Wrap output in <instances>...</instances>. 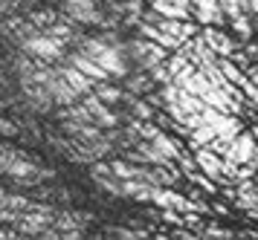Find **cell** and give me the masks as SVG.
<instances>
[{
  "mask_svg": "<svg viewBox=\"0 0 258 240\" xmlns=\"http://www.w3.org/2000/svg\"><path fill=\"white\" fill-rule=\"evenodd\" d=\"M84 52H87V55H93L96 61L110 72V75H116V78L128 75V61H125V55H122V49H119V46L107 44V41H99V38H90V41L84 44Z\"/></svg>",
  "mask_w": 258,
  "mask_h": 240,
  "instance_id": "obj_1",
  "label": "cell"
},
{
  "mask_svg": "<svg viewBox=\"0 0 258 240\" xmlns=\"http://www.w3.org/2000/svg\"><path fill=\"white\" fill-rule=\"evenodd\" d=\"M258 153V142L252 136V130H241L235 139L226 142V148H223V159L235 165V168H241V165H249L252 156Z\"/></svg>",
  "mask_w": 258,
  "mask_h": 240,
  "instance_id": "obj_2",
  "label": "cell"
},
{
  "mask_svg": "<svg viewBox=\"0 0 258 240\" xmlns=\"http://www.w3.org/2000/svg\"><path fill=\"white\" fill-rule=\"evenodd\" d=\"M52 220H55V214H49L47 208H26L15 217L12 226L21 234H44L47 229H52Z\"/></svg>",
  "mask_w": 258,
  "mask_h": 240,
  "instance_id": "obj_3",
  "label": "cell"
},
{
  "mask_svg": "<svg viewBox=\"0 0 258 240\" xmlns=\"http://www.w3.org/2000/svg\"><path fill=\"white\" fill-rule=\"evenodd\" d=\"M24 49L29 55L41 58V61H55V58H61V52H64V44H61L58 38H52L49 32H35L24 41Z\"/></svg>",
  "mask_w": 258,
  "mask_h": 240,
  "instance_id": "obj_4",
  "label": "cell"
},
{
  "mask_svg": "<svg viewBox=\"0 0 258 240\" xmlns=\"http://www.w3.org/2000/svg\"><path fill=\"white\" fill-rule=\"evenodd\" d=\"M131 55L140 61L142 69H148V72H151L154 67L165 64L168 49H165V46H160V44H154V41H148V38H140V41H134V44H131Z\"/></svg>",
  "mask_w": 258,
  "mask_h": 240,
  "instance_id": "obj_5",
  "label": "cell"
},
{
  "mask_svg": "<svg viewBox=\"0 0 258 240\" xmlns=\"http://www.w3.org/2000/svg\"><path fill=\"white\" fill-rule=\"evenodd\" d=\"M64 12L79 23H102V15L93 0H64Z\"/></svg>",
  "mask_w": 258,
  "mask_h": 240,
  "instance_id": "obj_6",
  "label": "cell"
},
{
  "mask_svg": "<svg viewBox=\"0 0 258 240\" xmlns=\"http://www.w3.org/2000/svg\"><path fill=\"white\" fill-rule=\"evenodd\" d=\"M191 9L198 15L200 26H221L226 18L221 12V0H191Z\"/></svg>",
  "mask_w": 258,
  "mask_h": 240,
  "instance_id": "obj_7",
  "label": "cell"
},
{
  "mask_svg": "<svg viewBox=\"0 0 258 240\" xmlns=\"http://www.w3.org/2000/svg\"><path fill=\"white\" fill-rule=\"evenodd\" d=\"M47 90H49V96H52V102H58V104H73L79 99V93L67 84V78H64L61 72H49L47 75Z\"/></svg>",
  "mask_w": 258,
  "mask_h": 240,
  "instance_id": "obj_8",
  "label": "cell"
},
{
  "mask_svg": "<svg viewBox=\"0 0 258 240\" xmlns=\"http://www.w3.org/2000/svg\"><path fill=\"white\" fill-rule=\"evenodd\" d=\"M151 9L165 15V18L191 21V0H151Z\"/></svg>",
  "mask_w": 258,
  "mask_h": 240,
  "instance_id": "obj_9",
  "label": "cell"
},
{
  "mask_svg": "<svg viewBox=\"0 0 258 240\" xmlns=\"http://www.w3.org/2000/svg\"><path fill=\"white\" fill-rule=\"evenodd\" d=\"M200 35L206 38V44H209L218 55H232L235 49H238L232 38H229L226 32H221V26H203V32Z\"/></svg>",
  "mask_w": 258,
  "mask_h": 240,
  "instance_id": "obj_10",
  "label": "cell"
},
{
  "mask_svg": "<svg viewBox=\"0 0 258 240\" xmlns=\"http://www.w3.org/2000/svg\"><path fill=\"white\" fill-rule=\"evenodd\" d=\"M93 183L99 185V188H105L107 194L122 197V180H119L116 174H113V168L105 165V162H96L93 165Z\"/></svg>",
  "mask_w": 258,
  "mask_h": 240,
  "instance_id": "obj_11",
  "label": "cell"
},
{
  "mask_svg": "<svg viewBox=\"0 0 258 240\" xmlns=\"http://www.w3.org/2000/svg\"><path fill=\"white\" fill-rule=\"evenodd\" d=\"M70 64H73V67H79L84 75H90L93 81H105L107 75H110V72H107V69L102 67L93 55H87L84 49H82V52H76V55H70Z\"/></svg>",
  "mask_w": 258,
  "mask_h": 240,
  "instance_id": "obj_12",
  "label": "cell"
},
{
  "mask_svg": "<svg viewBox=\"0 0 258 240\" xmlns=\"http://www.w3.org/2000/svg\"><path fill=\"white\" fill-rule=\"evenodd\" d=\"M140 32H142V38H148V41H154V44L165 46L168 52H174V49H180V46H183V41H180V38H174V35L163 32L160 26H154V23H148V21L140 26Z\"/></svg>",
  "mask_w": 258,
  "mask_h": 240,
  "instance_id": "obj_13",
  "label": "cell"
},
{
  "mask_svg": "<svg viewBox=\"0 0 258 240\" xmlns=\"http://www.w3.org/2000/svg\"><path fill=\"white\" fill-rule=\"evenodd\" d=\"M58 72L64 75V78H67V84H70L73 90L79 93V96H87V93H93L96 81L90 78V75H84V72H82L79 67H73V64H70V67H61Z\"/></svg>",
  "mask_w": 258,
  "mask_h": 240,
  "instance_id": "obj_14",
  "label": "cell"
},
{
  "mask_svg": "<svg viewBox=\"0 0 258 240\" xmlns=\"http://www.w3.org/2000/svg\"><path fill=\"white\" fill-rule=\"evenodd\" d=\"M151 145H154L157 150H160V153H163L165 159H171V162H177V156L183 153L180 142H174V139L168 136V133H163V130H160V133H157V136L151 139Z\"/></svg>",
  "mask_w": 258,
  "mask_h": 240,
  "instance_id": "obj_15",
  "label": "cell"
},
{
  "mask_svg": "<svg viewBox=\"0 0 258 240\" xmlns=\"http://www.w3.org/2000/svg\"><path fill=\"white\" fill-rule=\"evenodd\" d=\"M218 67H221L223 75L232 81V84H238V87H244L246 81H249V78H246V72H244L241 67H238V64H235V61H232L229 55H218Z\"/></svg>",
  "mask_w": 258,
  "mask_h": 240,
  "instance_id": "obj_16",
  "label": "cell"
},
{
  "mask_svg": "<svg viewBox=\"0 0 258 240\" xmlns=\"http://www.w3.org/2000/svg\"><path fill=\"white\" fill-rule=\"evenodd\" d=\"M93 90H96V96H99L105 104H113V102L122 99V90H119V87H107V84H102V81H96Z\"/></svg>",
  "mask_w": 258,
  "mask_h": 240,
  "instance_id": "obj_17",
  "label": "cell"
},
{
  "mask_svg": "<svg viewBox=\"0 0 258 240\" xmlns=\"http://www.w3.org/2000/svg\"><path fill=\"white\" fill-rule=\"evenodd\" d=\"M229 26L235 29V35H241V38H252V18H249V15H238V18H232Z\"/></svg>",
  "mask_w": 258,
  "mask_h": 240,
  "instance_id": "obj_18",
  "label": "cell"
},
{
  "mask_svg": "<svg viewBox=\"0 0 258 240\" xmlns=\"http://www.w3.org/2000/svg\"><path fill=\"white\" fill-rule=\"evenodd\" d=\"M131 110H134V116H137L140 122H154V119H157V113L151 110V102H140V99H137V102H131Z\"/></svg>",
  "mask_w": 258,
  "mask_h": 240,
  "instance_id": "obj_19",
  "label": "cell"
},
{
  "mask_svg": "<svg viewBox=\"0 0 258 240\" xmlns=\"http://www.w3.org/2000/svg\"><path fill=\"white\" fill-rule=\"evenodd\" d=\"M221 12L232 21V18H238V15H246L244 9H241V0H221Z\"/></svg>",
  "mask_w": 258,
  "mask_h": 240,
  "instance_id": "obj_20",
  "label": "cell"
},
{
  "mask_svg": "<svg viewBox=\"0 0 258 240\" xmlns=\"http://www.w3.org/2000/svg\"><path fill=\"white\" fill-rule=\"evenodd\" d=\"M241 90H244L246 102L252 104V110H255V113H258V84H255V81H252V78H249V81H246V84H244V87H241Z\"/></svg>",
  "mask_w": 258,
  "mask_h": 240,
  "instance_id": "obj_21",
  "label": "cell"
},
{
  "mask_svg": "<svg viewBox=\"0 0 258 240\" xmlns=\"http://www.w3.org/2000/svg\"><path fill=\"white\" fill-rule=\"evenodd\" d=\"M241 9H244L249 18H258V0H241Z\"/></svg>",
  "mask_w": 258,
  "mask_h": 240,
  "instance_id": "obj_22",
  "label": "cell"
},
{
  "mask_svg": "<svg viewBox=\"0 0 258 240\" xmlns=\"http://www.w3.org/2000/svg\"><path fill=\"white\" fill-rule=\"evenodd\" d=\"M116 237H119V240H142L140 231H131V229H119Z\"/></svg>",
  "mask_w": 258,
  "mask_h": 240,
  "instance_id": "obj_23",
  "label": "cell"
},
{
  "mask_svg": "<svg viewBox=\"0 0 258 240\" xmlns=\"http://www.w3.org/2000/svg\"><path fill=\"white\" fill-rule=\"evenodd\" d=\"M131 90H134V93H145V90H148V78H137V81H131Z\"/></svg>",
  "mask_w": 258,
  "mask_h": 240,
  "instance_id": "obj_24",
  "label": "cell"
},
{
  "mask_svg": "<svg viewBox=\"0 0 258 240\" xmlns=\"http://www.w3.org/2000/svg\"><path fill=\"white\" fill-rule=\"evenodd\" d=\"M58 240H82L79 229H70V231H58Z\"/></svg>",
  "mask_w": 258,
  "mask_h": 240,
  "instance_id": "obj_25",
  "label": "cell"
},
{
  "mask_svg": "<svg viewBox=\"0 0 258 240\" xmlns=\"http://www.w3.org/2000/svg\"><path fill=\"white\" fill-rule=\"evenodd\" d=\"M212 211H215V214H221V217H226V214H229V211H226V206H221V203H215V206H212Z\"/></svg>",
  "mask_w": 258,
  "mask_h": 240,
  "instance_id": "obj_26",
  "label": "cell"
},
{
  "mask_svg": "<svg viewBox=\"0 0 258 240\" xmlns=\"http://www.w3.org/2000/svg\"><path fill=\"white\" fill-rule=\"evenodd\" d=\"M246 55H249V58H255V61H258V46L249 44V46H246Z\"/></svg>",
  "mask_w": 258,
  "mask_h": 240,
  "instance_id": "obj_27",
  "label": "cell"
},
{
  "mask_svg": "<svg viewBox=\"0 0 258 240\" xmlns=\"http://www.w3.org/2000/svg\"><path fill=\"white\" fill-rule=\"evenodd\" d=\"M154 240H174V237H165V234H157Z\"/></svg>",
  "mask_w": 258,
  "mask_h": 240,
  "instance_id": "obj_28",
  "label": "cell"
},
{
  "mask_svg": "<svg viewBox=\"0 0 258 240\" xmlns=\"http://www.w3.org/2000/svg\"><path fill=\"white\" fill-rule=\"evenodd\" d=\"M252 81H255V84H258V72H255V75H252Z\"/></svg>",
  "mask_w": 258,
  "mask_h": 240,
  "instance_id": "obj_29",
  "label": "cell"
},
{
  "mask_svg": "<svg viewBox=\"0 0 258 240\" xmlns=\"http://www.w3.org/2000/svg\"><path fill=\"white\" fill-rule=\"evenodd\" d=\"M93 240H105V237H93Z\"/></svg>",
  "mask_w": 258,
  "mask_h": 240,
  "instance_id": "obj_30",
  "label": "cell"
}]
</instances>
